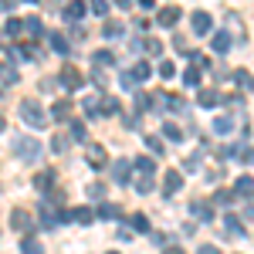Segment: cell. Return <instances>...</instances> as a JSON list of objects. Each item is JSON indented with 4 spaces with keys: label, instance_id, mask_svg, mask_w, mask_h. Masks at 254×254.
Here are the masks:
<instances>
[{
    "label": "cell",
    "instance_id": "obj_14",
    "mask_svg": "<svg viewBox=\"0 0 254 254\" xmlns=\"http://www.w3.org/2000/svg\"><path fill=\"white\" fill-rule=\"evenodd\" d=\"M95 105H98V116H116L119 112V98H112V95L95 98Z\"/></svg>",
    "mask_w": 254,
    "mask_h": 254
},
{
    "label": "cell",
    "instance_id": "obj_5",
    "mask_svg": "<svg viewBox=\"0 0 254 254\" xmlns=\"http://www.w3.org/2000/svg\"><path fill=\"white\" fill-rule=\"evenodd\" d=\"M196 102H200L203 109H217V105H224V95H220L217 88H200V92H196Z\"/></svg>",
    "mask_w": 254,
    "mask_h": 254
},
{
    "label": "cell",
    "instance_id": "obj_22",
    "mask_svg": "<svg viewBox=\"0 0 254 254\" xmlns=\"http://www.w3.org/2000/svg\"><path fill=\"white\" fill-rule=\"evenodd\" d=\"M20 251L24 254H44V244L34 241V237H20Z\"/></svg>",
    "mask_w": 254,
    "mask_h": 254
},
{
    "label": "cell",
    "instance_id": "obj_11",
    "mask_svg": "<svg viewBox=\"0 0 254 254\" xmlns=\"http://www.w3.org/2000/svg\"><path fill=\"white\" fill-rule=\"evenodd\" d=\"M129 166H132V170H139V176H153V170H156V159L136 156V159H129Z\"/></svg>",
    "mask_w": 254,
    "mask_h": 254
},
{
    "label": "cell",
    "instance_id": "obj_48",
    "mask_svg": "<svg viewBox=\"0 0 254 254\" xmlns=\"http://www.w3.org/2000/svg\"><path fill=\"white\" fill-rule=\"evenodd\" d=\"M81 105H85V112H88V116H98V105H95V98H85Z\"/></svg>",
    "mask_w": 254,
    "mask_h": 254
},
{
    "label": "cell",
    "instance_id": "obj_40",
    "mask_svg": "<svg viewBox=\"0 0 254 254\" xmlns=\"http://www.w3.org/2000/svg\"><path fill=\"white\" fill-rule=\"evenodd\" d=\"M173 75H176L173 61H159V78H173Z\"/></svg>",
    "mask_w": 254,
    "mask_h": 254
},
{
    "label": "cell",
    "instance_id": "obj_37",
    "mask_svg": "<svg viewBox=\"0 0 254 254\" xmlns=\"http://www.w3.org/2000/svg\"><path fill=\"white\" fill-rule=\"evenodd\" d=\"M200 75H203L200 68H187V75H183V81H187L190 88H196V85H200Z\"/></svg>",
    "mask_w": 254,
    "mask_h": 254
},
{
    "label": "cell",
    "instance_id": "obj_39",
    "mask_svg": "<svg viewBox=\"0 0 254 254\" xmlns=\"http://www.w3.org/2000/svg\"><path fill=\"white\" fill-rule=\"evenodd\" d=\"M112 51H95V68H102V64H105V68H109V64H112Z\"/></svg>",
    "mask_w": 254,
    "mask_h": 254
},
{
    "label": "cell",
    "instance_id": "obj_7",
    "mask_svg": "<svg viewBox=\"0 0 254 254\" xmlns=\"http://www.w3.org/2000/svg\"><path fill=\"white\" fill-rule=\"evenodd\" d=\"M129 78H132V85H139V81H149V78H153V68H149L146 61H136V64L129 68Z\"/></svg>",
    "mask_w": 254,
    "mask_h": 254
},
{
    "label": "cell",
    "instance_id": "obj_32",
    "mask_svg": "<svg viewBox=\"0 0 254 254\" xmlns=\"http://www.w3.org/2000/svg\"><path fill=\"white\" fill-rule=\"evenodd\" d=\"M68 139H78V142H85V139H88L85 122H78V119H75V122H71V132H68Z\"/></svg>",
    "mask_w": 254,
    "mask_h": 254
},
{
    "label": "cell",
    "instance_id": "obj_3",
    "mask_svg": "<svg viewBox=\"0 0 254 254\" xmlns=\"http://www.w3.org/2000/svg\"><path fill=\"white\" fill-rule=\"evenodd\" d=\"M58 85H64V88H81V85H85V75H81L75 64H64V68H61Z\"/></svg>",
    "mask_w": 254,
    "mask_h": 254
},
{
    "label": "cell",
    "instance_id": "obj_57",
    "mask_svg": "<svg viewBox=\"0 0 254 254\" xmlns=\"http://www.w3.org/2000/svg\"><path fill=\"white\" fill-rule=\"evenodd\" d=\"M109 254H119V251H109Z\"/></svg>",
    "mask_w": 254,
    "mask_h": 254
},
{
    "label": "cell",
    "instance_id": "obj_1",
    "mask_svg": "<svg viewBox=\"0 0 254 254\" xmlns=\"http://www.w3.org/2000/svg\"><path fill=\"white\" fill-rule=\"evenodd\" d=\"M20 119H24L31 129H44V126H48V112L41 109V102H34V98H24V102H20Z\"/></svg>",
    "mask_w": 254,
    "mask_h": 254
},
{
    "label": "cell",
    "instance_id": "obj_43",
    "mask_svg": "<svg viewBox=\"0 0 254 254\" xmlns=\"http://www.w3.org/2000/svg\"><path fill=\"white\" fill-rule=\"evenodd\" d=\"M92 10H95L98 17H105L109 14V0H92Z\"/></svg>",
    "mask_w": 254,
    "mask_h": 254
},
{
    "label": "cell",
    "instance_id": "obj_27",
    "mask_svg": "<svg viewBox=\"0 0 254 254\" xmlns=\"http://www.w3.org/2000/svg\"><path fill=\"white\" fill-rule=\"evenodd\" d=\"M163 136L170 139V142H180V139H183V129H180L176 122H163Z\"/></svg>",
    "mask_w": 254,
    "mask_h": 254
},
{
    "label": "cell",
    "instance_id": "obj_31",
    "mask_svg": "<svg viewBox=\"0 0 254 254\" xmlns=\"http://www.w3.org/2000/svg\"><path fill=\"white\" fill-rule=\"evenodd\" d=\"M68 146H71V139L64 136V132H58V136H51V149H55V153H68Z\"/></svg>",
    "mask_w": 254,
    "mask_h": 254
},
{
    "label": "cell",
    "instance_id": "obj_2",
    "mask_svg": "<svg viewBox=\"0 0 254 254\" xmlns=\"http://www.w3.org/2000/svg\"><path fill=\"white\" fill-rule=\"evenodd\" d=\"M14 149H17V156L24 159V163H34V159L41 156V142L34 136H20L17 142H14Z\"/></svg>",
    "mask_w": 254,
    "mask_h": 254
},
{
    "label": "cell",
    "instance_id": "obj_17",
    "mask_svg": "<svg viewBox=\"0 0 254 254\" xmlns=\"http://www.w3.org/2000/svg\"><path fill=\"white\" fill-rule=\"evenodd\" d=\"M48 44H51V51H58V55H68V51H71V48H68V38L58 34V31H55V34H48Z\"/></svg>",
    "mask_w": 254,
    "mask_h": 254
},
{
    "label": "cell",
    "instance_id": "obj_12",
    "mask_svg": "<svg viewBox=\"0 0 254 254\" xmlns=\"http://www.w3.org/2000/svg\"><path fill=\"white\" fill-rule=\"evenodd\" d=\"M10 224H14V231H31V224H34V220H31V214H27L24 207H17V210L10 214Z\"/></svg>",
    "mask_w": 254,
    "mask_h": 254
},
{
    "label": "cell",
    "instance_id": "obj_8",
    "mask_svg": "<svg viewBox=\"0 0 254 254\" xmlns=\"http://www.w3.org/2000/svg\"><path fill=\"white\" fill-rule=\"evenodd\" d=\"M88 166H95V170L105 166V146L102 142H88Z\"/></svg>",
    "mask_w": 254,
    "mask_h": 254
},
{
    "label": "cell",
    "instance_id": "obj_45",
    "mask_svg": "<svg viewBox=\"0 0 254 254\" xmlns=\"http://www.w3.org/2000/svg\"><path fill=\"white\" fill-rule=\"evenodd\" d=\"M92 81H95L98 88H105V85H109V75H105V71H92Z\"/></svg>",
    "mask_w": 254,
    "mask_h": 254
},
{
    "label": "cell",
    "instance_id": "obj_53",
    "mask_svg": "<svg viewBox=\"0 0 254 254\" xmlns=\"http://www.w3.org/2000/svg\"><path fill=\"white\" fill-rule=\"evenodd\" d=\"M166 254H183V251H180V248H166Z\"/></svg>",
    "mask_w": 254,
    "mask_h": 254
},
{
    "label": "cell",
    "instance_id": "obj_19",
    "mask_svg": "<svg viewBox=\"0 0 254 254\" xmlns=\"http://www.w3.org/2000/svg\"><path fill=\"white\" fill-rule=\"evenodd\" d=\"M102 34H105V38H122V34H126V24H119V20H105V24H102Z\"/></svg>",
    "mask_w": 254,
    "mask_h": 254
},
{
    "label": "cell",
    "instance_id": "obj_35",
    "mask_svg": "<svg viewBox=\"0 0 254 254\" xmlns=\"http://www.w3.org/2000/svg\"><path fill=\"white\" fill-rule=\"evenodd\" d=\"M146 146H149L156 156H163V153H166V146H163V139H159V136H146Z\"/></svg>",
    "mask_w": 254,
    "mask_h": 254
},
{
    "label": "cell",
    "instance_id": "obj_25",
    "mask_svg": "<svg viewBox=\"0 0 254 254\" xmlns=\"http://www.w3.org/2000/svg\"><path fill=\"white\" fill-rule=\"evenodd\" d=\"M71 220H78V224H92V220H95V210H92V207H75V210H71Z\"/></svg>",
    "mask_w": 254,
    "mask_h": 254
},
{
    "label": "cell",
    "instance_id": "obj_30",
    "mask_svg": "<svg viewBox=\"0 0 254 254\" xmlns=\"http://www.w3.org/2000/svg\"><path fill=\"white\" fill-rule=\"evenodd\" d=\"M20 31H27V34H41L44 27H41V17H24L20 20Z\"/></svg>",
    "mask_w": 254,
    "mask_h": 254
},
{
    "label": "cell",
    "instance_id": "obj_46",
    "mask_svg": "<svg viewBox=\"0 0 254 254\" xmlns=\"http://www.w3.org/2000/svg\"><path fill=\"white\" fill-rule=\"evenodd\" d=\"M7 34L10 38H20V20H7Z\"/></svg>",
    "mask_w": 254,
    "mask_h": 254
},
{
    "label": "cell",
    "instance_id": "obj_56",
    "mask_svg": "<svg viewBox=\"0 0 254 254\" xmlns=\"http://www.w3.org/2000/svg\"><path fill=\"white\" fill-rule=\"evenodd\" d=\"M27 3H38V0H27Z\"/></svg>",
    "mask_w": 254,
    "mask_h": 254
},
{
    "label": "cell",
    "instance_id": "obj_50",
    "mask_svg": "<svg viewBox=\"0 0 254 254\" xmlns=\"http://www.w3.org/2000/svg\"><path fill=\"white\" fill-rule=\"evenodd\" d=\"M17 7V0H0V10H14Z\"/></svg>",
    "mask_w": 254,
    "mask_h": 254
},
{
    "label": "cell",
    "instance_id": "obj_44",
    "mask_svg": "<svg viewBox=\"0 0 254 254\" xmlns=\"http://www.w3.org/2000/svg\"><path fill=\"white\" fill-rule=\"evenodd\" d=\"M214 200H217V203H224V207H227V203L234 200V193H231V190H217V193H214Z\"/></svg>",
    "mask_w": 254,
    "mask_h": 254
},
{
    "label": "cell",
    "instance_id": "obj_42",
    "mask_svg": "<svg viewBox=\"0 0 254 254\" xmlns=\"http://www.w3.org/2000/svg\"><path fill=\"white\" fill-rule=\"evenodd\" d=\"M88 196L92 200H102L105 196V183H88Z\"/></svg>",
    "mask_w": 254,
    "mask_h": 254
},
{
    "label": "cell",
    "instance_id": "obj_21",
    "mask_svg": "<svg viewBox=\"0 0 254 254\" xmlns=\"http://www.w3.org/2000/svg\"><path fill=\"white\" fill-rule=\"evenodd\" d=\"M34 187H38V190H51V187H55V170L38 173V176H34Z\"/></svg>",
    "mask_w": 254,
    "mask_h": 254
},
{
    "label": "cell",
    "instance_id": "obj_29",
    "mask_svg": "<svg viewBox=\"0 0 254 254\" xmlns=\"http://www.w3.org/2000/svg\"><path fill=\"white\" fill-rule=\"evenodd\" d=\"M234 85L248 92V88H251V71H248V68H237V71H234Z\"/></svg>",
    "mask_w": 254,
    "mask_h": 254
},
{
    "label": "cell",
    "instance_id": "obj_51",
    "mask_svg": "<svg viewBox=\"0 0 254 254\" xmlns=\"http://www.w3.org/2000/svg\"><path fill=\"white\" fill-rule=\"evenodd\" d=\"M126 126L129 129H139V116H126Z\"/></svg>",
    "mask_w": 254,
    "mask_h": 254
},
{
    "label": "cell",
    "instance_id": "obj_54",
    "mask_svg": "<svg viewBox=\"0 0 254 254\" xmlns=\"http://www.w3.org/2000/svg\"><path fill=\"white\" fill-rule=\"evenodd\" d=\"M139 3H142V7H153V3H156V0H139Z\"/></svg>",
    "mask_w": 254,
    "mask_h": 254
},
{
    "label": "cell",
    "instance_id": "obj_36",
    "mask_svg": "<svg viewBox=\"0 0 254 254\" xmlns=\"http://www.w3.org/2000/svg\"><path fill=\"white\" fill-rule=\"evenodd\" d=\"M153 183H156L153 176H139V180H136V190H139V193H153Z\"/></svg>",
    "mask_w": 254,
    "mask_h": 254
},
{
    "label": "cell",
    "instance_id": "obj_28",
    "mask_svg": "<svg viewBox=\"0 0 254 254\" xmlns=\"http://www.w3.org/2000/svg\"><path fill=\"white\" fill-rule=\"evenodd\" d=\"M0 78L7 81V85H14V81H17V68H14L10 61H0Z\"/></svg>",
    "mask_w": 254,
    "mask_h": 254
},
{
    "label": "cell",
    "instance_id": "obj_16",
    "mask_svg": "<svg viewBox=\"0 0 254 254\" xmlns=\"http://www.w3.org/2000/svg\"><path fill=\"white\" fill-rule=\"evenodd\" d=\"M129 170H132L129 159H116V163H112V180H116V183H126V180H129Z\"/></svg>",
    "mask_w": 254,
    "mask_h": 254
},
{
    "label": "cell",
    "instance_id": "obj_15",
    "mask_svg": "<svg viewBox=\"0 0 254 254\" xmlns=\"http://www.w3.org/2000/svg\"><path fill=\"white\" fill-rule=\"evenodd\" d=\"M234 132V119L231 116H217L214 119V136H231Z\"/></svg>",
    "mask_w": 254,
    "mask_h": 254
},
{
    "label": "cell",
    "instance_id": "obj_58",
    "mask_svg": "<svg viewBox=\"0 0 254 254\" xmlns=\"http://www.w3.org/2000/svg\"><path fill=\"white\" fill-rule=\"evenodd\" d=\"M0 38H3V34H0Z\"/></svg>",
    "mask_w": 254,
    "mask_h": 254
},
{
    "label": "cell",
    "instance_id": "obj_18",
    "mask_svg": "<svg viewBox=\"0 0 254 254\" xmlns=\"http://www.w3.org/2000/svg\"><path fill=\"white\" fill-rule=\"evenodd\" d=\"M95 217H102V220H119L122 217V207H116V203H102L95 210Z\"/></svg>",
    "mask_w": 254,
    "mask_h": 254
},
{
    "label": "cell",
    "instance_id": "obj_38",
    "mask_svg": "<svg viewBox=\"0 0 254 254\" xmlns=\"http://www.w3.org/2000/svg\"><path fill=\"white\" fill-rule=\"evenodd\" d=\"M41 224H44V227H55V224H58V214H55L51 207H44V210H41Z\"/></svg>",
    "mask_w": 254,
    "mask_h": 254
},
{
    "label": "cell",
    "instance_id": "obj_4",
    "mask_svg": "<svg viewBox=\"0 0 254 254\" xmlns=\"http://www.w3.org/2000/svg\"><path fill=\"white\" fill-rule=\"evenodd\" d=\"M190 27H193V34H210L214 31V17L207 10H196L193 17H190Z\"/></svg>",
    "mask_w": 254,
    "mask_h": 254
},
{
    "label": "cell",
    "instance_id": "obj_23",
    "mask_svg": "<svg viewBox=\"0 0 254 254\" xmlns=\"http://www.w3.org/2000/svg\"><path fill=\"white\" fill-rule=\"evenodd\" d=\"M163 109H170V112H183L187 102H183V95H163Z\"/></svg>",
    "mask_w": 254,
    "mask_h": 254
},
{
    "label": "cell",
    "instance_id": "obj_6",
    "mask_svg": "<svg viewBox=\"0 0 254 254\" xmlns=\"http://www.w3.org/2000/svg\"><path fill=\"white\" fill-rule=\"evenodd\" d=\"M180 187H183V173H180V170H170V173L163 176V193L166 196H173Z\"/></svg>",
    "mask_w": 254,
    "mask_h": 254
},
{
    "label": "cell",
    "instance_id": "obj_9",
    "mask_svg": "<svg viewBox=\"0 0 254 254\" xmlns=\"http://www.w3.org/2000/svg\"><path fill=\"white\" fill-rule=\"evenodd\" d=\"M85 10H88V7H85V0H71V3L64 7V20H71V24H78V20L85 17Z\"/></svg>",
    "mask_w": 254,
    "mask_h": 254
},
{
    "label": "cell",
    "instance_id": "obj_26",
    "mask_svg": "<svg viewBox=\"0 0 254 254\" xmlns=\"http://www.w3.org/2000/svg\"><path fill=\"white\" fill-rule=\"evenodd\" d=\"M251 183H254L251 176H241V180L234 183V193H237V196H244V200H251Z\"/></svg>",
    "mask_w": 254,
    "mask_h": 254
},
{
    "label": "cell",
    "instance_id": "obj_20",
    "mask_svg": "<svg viewBox=\"0 0 254 254\" xmlns=\"http://www.w3.org/2000/svg\"><path fill=\"white\" fill-rule=\"evenodd\" d=\"M227 237L234 241V237H248V231L241 227V220H237L234 214H227Z\"/></svg>",
    "mask_w": 254,
    "mask_h": 254
},
{
    "label": "cell",
    "instance_id": "obj_13",
    "mask_svg": "<svg viewBox=\"0 0 254 254\" xmlns=\"http://www.w3.org/2000/svg\"><path fill=\"white\" fill-rule=\"evenodd\" d=\"M156 20H159V27H176V20H180V7H163Z\"/></svg>",
    "mask_w": 254,
    "mask_h": 254
},
{
    "label": "cell",
    "instance_id": "obj_49",
    "mask_svg": "<svg viewBox=\"0 0 254 254\" xmlns=\"http://www.w3.org/2000/svg\"><path fill=\"white\" fill-rule=\"evenodd\" d=\"M196 254H220V248H217V244H203Z\"/></svg>",
    "mask_w": 254,
    "mask_h": 254
},
{
    "label": "cell",
    "instance_id": "obj_52",
    "mask_svg": "<svg viewBox=\"0 0 254 254\" xmlns=\"http://www.w3.org/2000/svg\"><path fill=\"white\" fill-rule=\"evenodd\" d=\"M119 7H132V0H116Z\"/></svg>",
    "mask_w": 254,
    "mask_h": 254
},
{
    "label": "cell",
    "instance_id": "obj_47",
    "mask_svg": "<svg viewBox=\"0 0 254 254\" xmlns=\"http://www.w3.org/2000/svg\"><path fill=\"white\" fill-rule=\"evenodd\" d=\"M132 227H136V231H149V220L139 214V217H132Z\"/></svg>",
    "mask_w": 254,
    "mask_h": 254
},
{
    "label": "cell",
    "instance_id": "obj_55",
    "mask_svg": "<svg viewBox=\"0 0 254 254\" xmlns=\"http://www.w3.org/2000/svg\"><path fill=\"white\" fill-rule=\"evenodd\" d=\"M3 126H7V119H3V116H0V132H3Z\"/></svg>",
    "mask_w": 254,
    "mask_h": 254
},
{
    "label": "cell",
    "instance_id": "obj_41",
    "mask_svg": "<svg viewBox=\"0 0 254 254\" xmlns=\"http://www.w3.org/2000/svg\"><path fill=\"white\" fill-rule=\"evenodd\" d=\"M196 166H200V153H193V156H183V170H187V173H193Z\"/></svg>",
    "mask_w": 254,
    "mask_h": 254
},
{
    "label": "cell",
    "instance_id": "obj_34",
    "mask_svg": "<svg viewBox=\"0 0 254 254\" xmlns=\"http://www.w3.org/2000/svg\"><path fill=\"white\" fill-rule=\"evenodd\" d=\"M193 214L200 217V220H210V217H214V214H210V207H207L203 200H193Z\"/></svg>",
    "mask_w": 254,
    "mask_h": 254
},
{
    "label": "cell",
    "instance_id": "obj_24",
    "mask_svg": "<svg viewBox=\"0 0 254 254\" xmlns=\"http://www.w3.org/2000/svg\"><path fill=\"white\" fill-rule=\"evenodd\" d=\"M71 109H75L71 102H58V105L51 109V119H58V122H64V119H71Z\"/></svg>",
    "mask_w": 254,
    "mask_h": 254
},
{
    "label": "cell",
    "instance_id": "obj_33",
    "mask_svg": "<svg viewBox=\"0 0 254 254\" xmlns=\"http://www.w3.org/2000/svg\"><path fill=\"white\" fill-rule=\"evenodd\" d=\"M136 109H139V112H149V109H156V105H153V95H142V92H139V95H136Z\"/></svg>",
    "mask_w": 254,
    "mask_h": 254
},
{
    "label": "cell",
    "instance_id": "obj_10",
    "mask_svg": "<svg viewBox=\"0 0 254 254\" xmlns=\"http://www.w3.org/2000/svg\"><path fill=\"white\" fill-rule=\"evenodd\" d=\"M210 48H214V55H227L231 51V34L227 31H217L214 38H210Z\"/></svg>",
    "mask_w": 254,
    "mask_h": 254
}]
</instances>
